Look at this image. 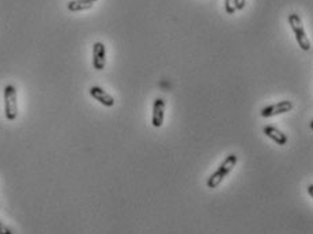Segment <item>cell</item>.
I'll return each mask as SVG.
<instances>
[{"instance_id": "obj_1", "label": "cell", "mask_w": 313, "mask_h": 234, "mask_svg": "<svg viewBox=\"0 0 313 234\" xmlns=\"http://www.w3.org/2000/svg\"><path fill=\"white\" fill-rule=\"evenodd\" d=\"M237 161H239V158H237V155L236 154L228 155V157L224 159V162L218 166V169H217L214 173L208 177V180H207V188H210V189L218 188V185L224 181L225 177L233 170L236 164H237Z\"/></svg>"}, {"instance_id": "obj_2", "label": "cell", "mask_w": 313, "mask_h": 234, "mask_svg": "<svg viewBox=\"0 0 313 234\" xmlns=\"http://www.w3.org/2000/svg\"><path fill=\"white\" fill-rule=\"evenodd\" d=\"M287 19H289L290 28L293 30V33H294L295 41L298 44V47L305 52L310 51V48H312V45H310V40H309L308 34L305 32L304 24H302L301 17H299L297 13H291V14H289V18Z\"/></svg>"}, {"instance_id": "obj_3", "label": "cell", "mask_w": 313, "mask_h": 234, "mask_svg": "<svg viewBox=\"0 0 313 234\" xmlns=\"http://www.w3.org/2000/svg\"><path fill=\"white\" fill-rule=\"evenodd\" d=\"M17 116H18L17 89L14 84H7L5 87V117L9 122H14Z\"/></svg>"}, {"instance_id": "obj_4", "label": "cell", "mask_w": 313, "mask_h": 234, "mask_svg": "<svg viewBox=\"0 0 313 234\" xmlns=\"http://www.w3.org/2000/svg\"><path fill=\"white\" fill-rule=\"evenodd\" d=\"M294 108V105L291 101H280V102H276V103H272L270 106H266V108L262 109V112H260V116L263 119H268V117H274V116H279V114H283V113H287V112H291Z\"/></svg>"}, {"instance_id": "obj_5", "label": "cell", "mask_w": 313, "mask_h": 234, "mask_svg": "<svg viewBox=\"0 0 313 234\" xmlns=\"http://www.w3.org/2000/svg\"><path fill=\"white\" fill-rule=\"evenodd\" d=\"M107 64V48L103 42H95L93 45V67L94 70L102 71Z\"/></svg>"}, {"instance_id": "obj_6", "label": "cell", "mask_w": 313, "mask_h": 234, "mask_svg": "<svg viewBox=\"0 0 313 234\" xmlns=\"http://www.w3.org/2000/svg\"><path fill=\"white\" fill-rule=\"evenodd\" d=\"M89 93L95 101H98L101 105L107 106V108H112L113 105H115V102H116L112 95L108 93V91H105L102 87H99V86H91L89 90Z\"/></svg>"}, {"instance_id": "obj_7", "label": "cell", "mask_w": 313, "mask_h": 234, "mask_svg": "<svg viewBox=\"0 0 313 234\" xmlns=\"http://www.w3.org/2000/svg\"><path fill=\"white\" fill-rule=\"evenodd\" d=\"M165 119V99L155 98L153 103V116H151V124L155 128H161L164 124Z\"/></svg>"}, {"instance_id": "obj_8", "label": "cell", "mask_w": 313, "mask_h": 234, "mask_svg": "<svg viewBox=\"0 0 313 234\" xmlns=\"http://www.w3.org/2000/svg\"><path fill=\"white\" fill-rule=\"evenodd\" d=\"M263 134L267 136V138H270L272 142H275L276 145L279 146H285L287 143V136L286 134L275 128V127L272 126H267L264 127V130H263Z\"/></svg>"}, {"instance_id": "obj_9", "label": "cell", "mask_w": 313, "mask_h": 234, "mask_svg": "<svg viewBox=\"0 0 313 234\" xmlns=\"http://www.w3.org/2000/svg\"><path fill=\"white\" fill-rule=\"evenodd\" d=\"M94 7V2L90 0H70L67 3V9L71 13H78V11H87Z\"/></svg>"}, {"instance_id": "obj_10", "label": "cell", "mask_w": 313, "mask_h": 234, "mask_svg": "<svg viewBox=\"0 0 313 234\" xmlns=\"http://www.w3.org/2000/svg\"><path fill=\"white\" fill-rule=\"evenodd\" d=\"M225 11H226L228 14H234V13H236L234 0H225Z\"/></svg>"}, {"instance_id": "obj_11", "label": "cell", "mask_w": 313, "mask_h": 234, "mask_svg": "<svg viewBox=\"0 0 313 234\" xmlns=\"http://www.w3.org/2000/svg\"><path fill=\"white\" fill-rule=\"evenodd\" d=\"M234 5H236V10H244L245 5H247V0H234Z\"/></svg>"}, {"instance_id": "obj_12", "label": "cell", "mask_w": 313, "mask_h": 234, "mask_svg": "<svg viewBox=\"0 0 313 234\" xmlns=\"http://www.w3.org/2000/svg\"><path fill=\"white\" fill-rule=\"evenodd\" d=\"M0 234H13L11 229L7 227V226H6L2 220H0Z\"/></svg>"}, {"instance_id": "obj_13", "label": "cell", "mask_w": 313, "mask_h": 234, "mask_svg": "<svg viewBox=\"0 0 313 234\" xmlns=\"http://www.w3.org/2000/svg\"><path fill=\"white\" fill-rule=\"evenodd\" d=\"M308 193L310 195V197L313 199V184H310V185L308 187Z\"/></svg>"}, {"instance_id": "obj_14", "label": "cell", "mask_w": 313, "mask_h": 234, "mask_svg": "<svg viewBox=\"0 0 313 234\" xmlns=\"http://www.w3.org/2000/svg\"><path fill=\"white\" fill-rule=\"evenodd\" d=\"M309 127H310V130L313 131V119H312V122H310V124H309Z\"/></svg>"}, {"instance_id": "obj_15", "label": "cell", "mask_w": 313, "mask_h": 234, "mask_svg": "<svg viewBox=\"0 0 313 234\" xmlns=\"http://www.w3.org/2000/svg\"><path fill=\"white\" fill-rule=\"evenodd\" d=\"M90 2H94V3H95V2H97V0H90Z\"/></svg>"}]
</instances>
